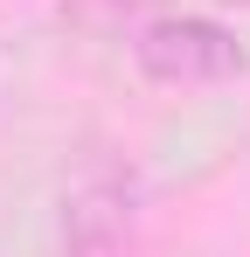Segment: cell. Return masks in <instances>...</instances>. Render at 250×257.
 I'll list each match as a JSON object with an SVG mask.
<instances>
[{"label": "cell", "instance_id": "6da1fadb", "mask_svg": "<svg viewBox=\"0 0 250 257\" xmlns=\"http://www.w3.org/2000/svg\"><path fill=\"white\" fill-rule=\"evenodd\" d=\"M132 63L146 84L167 90H208V84H236L250 70V49L236 42L229 21L208 14H153L132 28Z\"/></svg>", "mask_w": 250, "mask_h": 257}, {"label": "cell", "instance_id": "7a4b0ae2", "mask_svg": "<svg viewBox=\"0 0 250 257\" xmlns=\"http://www.w3.org/2000/svg\"><path fill=\"white\" fill-rule=\"evenodd\" d=\"M139 236V181L111 153L83 160L56 209V257H132Z\"/></svg>", "mask_w": 250, "mask_h": 257}, {"label": "cell", "instance_id": "3957f363", "mask_svg": "<svg viewBox=\"0 0 250 257\" xmlns=\"http://www.w3.org/2000/svg\"><path fill=\"white\" fill-rule=\"evenodd\" d=\"M229 7H250V0H229Z\"/></svg>", "mask_w": 250, "mask_h": 257}]
</instances>
